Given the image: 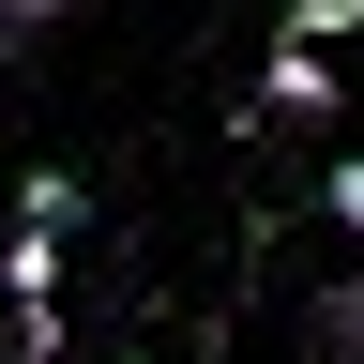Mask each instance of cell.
<instances>
[{"label":"cell","mask_w":364,"mask_h":364,"mask_svg":"<svg viewBox=\"0 0 364 364\" xmlns=\"http://www.w3.org/2000/svg\"><path fill=\"white\" fill-rule=\"evenodd\" d=\"M318 334H334V349H364V289H334V304H318Z\"/></svg>","instance_id":"obj_3"},{"label":"cell","mask_w":364,"mask_h":364,"mask_svg":"<svg viewBox=\"0 0 364 364\" xmlns=\"http://www.w3.org/2000/svg\"><path fill=\"white\" fill-rule=\"evenodd\" d=\"M31 364H61V349H46V334H31Z\"/></svg>","instance_id":"obj_5"},{"label":"cell","mask_w":364,"mask_h":364,"mask_svg":"<svg viewBox=\"0 0 364 364\" xmlns=\"http://www.w3.org/2000/svg\"><path fill=\"white\" fill-rule=\"evenodd\" d=\"M0 16H16V31H46V16H76V0H0Z\"/></svg>","instance_id":"obj_4"},{"label":"cell","mask_w":364,"mask_h":364,"mask_svg":"<svg viewBox=\"0 0 364 364\" xmlns=\"http://www.w3.org/2000/svg\"><path fill=\"white\" fill-rule=\"evenodd\" d=\"M334 107V61H318V31H289L273 46V122H318Z\"/></svg>","instance_id":"obj_1"},{"label":"cell","mask_w":364,"mask_h":364,"mask_svg":"<svg viewBox=\"0 0 364 364\" xmlns=\"http://www.w3.org/2000/svg\"><path fill=\"white\" fill-rule=\"evenodd\" d=\"M318 198H334V228H349V243H364V152H349L334 182H318Z\"/></svg>","instance_id":"obj_2"}]
</instances>
